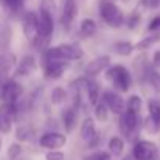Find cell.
Listing matches in <instances>:
<instances>
[{
	"instance_id": "obj_1",
	"label": "cell",
	"mask_w": 160,
	"mask_h": 160,
	"mask_svg": "<svg viewBox=\"0 0 160 160\" xmlns=\"http://www.w3.org/2000/svg\"><path fill=\"white\" fill-rule=\"evenodd\" d=\"M100 16L101 19L106 22L109 27L112 28H118L121 27L124 17H123V12L121 9L112 2V0H100Z\"/></svg>"
},
{
	"instance_id": "obj_2",
	"label": "cell",
	"mask_w": 160,
	"mask_h": 160,
	"mask_svg": "<svg viewBox=\"0 0 160 160\" xmlns=\"http://www.w3.org/2000/svg\"><path fill=\"white\" fill-rule=\"evenodd\" d=\"M107 79H110V82L113 84V87L117 90H121V92H128L129 87H131V82H132L131 73L123 65L109 67L107 68Z\"/></svg>"
},
{
	"instance_id": "obj_3",
	"label": "cell",
	"mask_w": 160,
	"mask_h": 160,
	"mask_svg": "<svg viewBox=\"0 0 160 160\" xmlns=\"http://www.w3.org/2000/svg\"><path fill=\"white\" fill-rule=\"evenodd\" d=\"M22 86L16 79H8L0 87V103L2 104H16L22 97Z\"/></svg>"
},
{
	"instance_id": "obj_4",
	"label": "cell",
	"mask_w": 160,
	"mask_h": 160,
	"mask_svg": "<svg viewBox=\"0 0 160 160\" xmlns=\"http://www.w3.org/2000/svg\"><path fill=\"white\" fill-rule=\"evenodd\" d=\"M39 39L38 42L34 44L36 47H41V45H45L53 33L54 28V22H53V14L52 12H47V11H42L39 9Z\"/></svg>"
},
{
	"instance_id": "obj_5",
	"label": "cell",
	"mask_w": 160,
	"mask_h": 160,
	"mask_svg": "<svg viewBox=\"0 0 160 160\" xmlns=\"http://www.w3.org/2000/svg\"><path fill=\"white\" fill-rule=\"evenodd\" d=\"M22 27H23L25 38L31 42V45H34L38 42V39H39V16H38V12L28 11L23 16Z\"/></svg>"
},
{
	"instance_id": "obj_6",
	"label": "cell",
	"mask_w": 160,
	"mask_h": 160,
	"mask_svg": "<svg viewBox=\"0 0 160 160\" xmlns=\"http://www.w3.org/2000/svg\"><path fill=\"white\" fill-rule=\"evenodd\" d=\"M17 118V103L16 104H0V132L9 134L12 121Z\"/></svg>"
},
{
	"instance_id": "obj_7",
	"label": "cell",
	"mask_w": 160,
	"mask_h": 160,
	"mask_svg": "<svg viewBox=\"0 0 160 160\" xmlns=\"http://www.w3.org/2000/svg\"><path fill=\"white\" fill-rule=\"evenodd\" d=\"M157 154L159 149L152 142H138L132 149V157L135 160H152Z\"/></svg>"
},
{
	"instance_id": "obj_8",
	"label": "cell",
	"mask_w": 160,
	"mask_h": 160,
	"mask_svg": "<svg viewBox=\"0 0 160 160\" xmlns=\"http://www.w3.org/2000/svg\"><path fill=\"white\" fill-rule=\"evenodd\" d=\"M65 143H67L65 135H62L59 132H47L39 138V145L50 151H59Z\"/></svg>"
},
{
	"instance_id": "obj_9",
	"label": "cell",
	"mask_w": 160,
	"mask_h": 160,
	"mask_svg": "<svg viewBox=\"0 0 160 160\" xmlns=\"http://www.w3.org/2000/svg\"><path fill=\"white\" fill-rule=\"evenodd\" d=\"M78 6L75 0H62V11H61V23L65 30H68L76 19Z\"/></svg>"
},
{
	"instance_id": "obj_10",
	"label": "cell",
	"mask_w": 160,
	"mask_h": 160,
	"mask_svg": "<svg viewBox=\"0 0 160 160\" xmlns=\"http://www.w3.org/2000/svg\"><path fill=\"white\" fill-rule=\"evenodd\" d=\"M123 117H121V120H120V129L123 131V134L126 135V137H132V132L137 129V126H138V113H135V112H132V110H124L123 113H121Z\"/></svg>"
},
{
	"instance_id": "obj_11",
	"label": "cell",
	"mask_w": 160,
	"mask_h": 160,
	"mask_svg": "<svg viewBox=\"0 0 160 160\" xmlns=\"http://www.w3.org/2000/svg\"><path fill=\"white\" fill-rule=\"evenodd\" d=\"M67 70V62L64 61H44V76L47 79H58Z\"/></svg>"
},
{
	"instance_id": "obj_12",
	"label": "cell",
	"mask_w": 160,
	"mask_h": 160,
	"mask_svg": "<svg viewBox=\"0 0 160 160\" xmlns=\"http://www.w3.org/2000/svg\"><path fill=\"white\" fill-rule=\"evenodd\" d=\"M109 65H110V58L109 56H98L86 65V75H87V78H95L103 70L109 68Z\"/></svg>"
},
{
	"instance_id": "obj_13",
	"label": "cell",
	"mask_w": 160,
	"mask_h": 160,
	"mask_svg": "<svg viewBox=\"0 0 160 160\" xmlns=\"http://www.w3.org/2000/svg\"><path fill=\"white\" fill-rule=\"evenodd\" d=\"M103 103L106 104L107 109H110L113 113H123L124 110V101L121 100V97L115 92L106 90L103 93Z\"/></svg>"
},
{
	"instance_id": "obj_14",
	"label": "cell",
	"mask_w": 160,
	"mask_h": 160,
	"mask_svg": "<svg viewBox=\"0 0 160 160\" xmlns=\"http://www.w3.org/2000/svg\"><path fill=\"white\" fill-rule=\"evenodd\" d=\"M81 137L84 142L89 143V146H93L95 143H98V134L95 129V123L92 118H86L81 124Z\"/></svg>"
},
{
	"instance_id": "obj_15",
	"label": "cell",
	"mask_w": 160,
	"mask_h": 160,
	"mask_svg": "<svg viewBox=\"0 0 160 160\" xmlns=\"http://www.w3.org/2000/svg\"><path fill=\"white\" fill-rule=\"evenodd\" d=\"M56 48L65 61H76V59L82 58V54H84L82 48L76 44H61Z\"/></svg>"
},
{
	"instance_id": "obj_16",
	"label": "cell",
	"mask_w": 160,
	"mask_h": 160,
	"mask_svg": "<svg viewBox=\"0 0 160 160\" xmlns=\"http://www.w3.org/2000/svg\"><path fill=\"white\" fill-rule=\"evenodd\" d=\"M34 67H36V59H34V56H31V54L25 56V58L20 61V64L17 65V68H16V72H14V78H25V76H28V75L34 70Z\"/></svg>"
},
{
	"instance_id": "obj_17",
	"label": "cell",
	"mask_w": 160,
	"mask_h": 160,
	"mask_svg": "<svg viewBox=\"0 0 160 160\" xmlns=\"http://www.w3.org/2000/svg\"><path fill=\"white\" fill-rule=\"evenodd\" d=\"M16 65V56L12 53H2L0 54V75L5 78L12 67Z\"/></svg>"
},
{
	"instance_id": "obj_18",
	"label": "cell",
	"mask_w": 160,
	"mask_h": 160,
	"mask_svg": "<svg viewBox=\"0 0 160 160\" xmlns=\"http://www.w3.org/2000/svg\"><path fill=\"white\" fill-rule=\"evenodd\" d=\"M62 121H64V126H65V131L67 132L73 131V128L76 124V110L73 107L65 109L64 113H62Z\"/></svg>"
},
{
	"instance_id": "obj_19",
	"label": "cell",
	"mask_w": 160,
	"mask_h": 160,
	"mask_svg": "<svg viewBox=\"0 0 160 160\" xmlns=\"http://www.w3.org/2000/svg\"><path fill=\"white\" fill-rule=\"evenodd\" d=\"M97 33V23L92 19H84L79 25V34L82 38H92Z\"/></svg>"
},
{
	"instance_id": "obj_20",
	"label": "cell",
	"mask_w": 160,
	"mask_h": 160,
	"mask_svg": "<svg viewBox=\"0 0 160 160\" xmlns=\"http://www.w3.org/2000/svg\"><path fill=\"white\" fill-rule=\"evenodd\" d=\"M0 3L12 16H17L23 8V0H0Z\"/></svg>"
},
{
	"instance_id": "obj_21",
	"label": "cell",
	"mask_w": 160,
	"mask_h": 160,
	"mask_svg": "<svg viewBox=\"0 0 160 160\" xmlns=\"http://www.w3.org/2000/svg\"><path fill=\"white\" fill-rule=\"evenodd\" d=\"M123 149H124V142L121 137H112L109 140V151L113 156H121Z\"/></svg>"
},
{
	"instance_id": "obj_22",
	"label": "cell",
	"mask_w": 160,
	"mask_h": 160,
	"mask_svg": "<svg viewBox=\"0 0 160 160\" xmlns=\"http://www.w3.org/2000/svg\"><path fill=\"white\" fill-rule=\"evenodd\" d=\"M98 84L92 79H87V86H86V90H87V95H89V101L90 104H97L98 103Z\"/></svg>"
},
{
	"instance_id": "obj_23",
	"label": "cell",
	"mask_w": 160,
	"mask_h": 160,
	"mask_svg": "<svg viewBox=\"0 0 160 160\" xmlns=\"http://www.w3.org/2000/svg\"><path fill=\"white\" fill-rule=\"evenodd\" d=\"M113 50H115V53L128 56V54L132 53L134 45H132L131 42H128V41H118L117 44H113Z\"/></svg>"
},
{
	"instance_id": "obj_24",
	"label": "cell",
	"mask_w": 160,
	"mask_h": 160,
	"mask_svg": "<svg viewBox=\"0 0 160 160\" xmlns=\"http://www.w3.org/2000/svg\"><path fill=\"white\" fill-rule=\"evenodd\" d=\"M148 109H149V120L154 121V123L160 128V104L157 101L152 100V101H149Z\"/></svg>"
},
{
	"instance_id": "obj_25",
	"label": "cell",
	"mask_w": 160,
	"mask_h": 160,
	"mask_svg": "<svg viewBox=\"0 0 160 160\" xmlns=\"http://www.w3.org/2000/svg\"><path fill=\"white\" fill-rule=\"evenodd\" d=\"M159 38H160V34H152V36H148V38H145L143 41H140V42H138L134 48H135V50H140V52H142V50H146V48H149L152 44H156V42L159 41Z\"/></svg>"
},
{
	"instance_id": "obj_26",
	"label": "cell",
	"mask_w": 160,
	"mask_h": 160,
	"mask_svg": "<svg viewBox=\"0 0 160 160\" xmlns=\"http://www.w3.org/2000/svg\"><path fill=\"white\" fill-rule=\"evenodd\" d=\"M126 110H132L135 113L140 115V110H142V100L137 97V95H132L129 97L128 103H126Z\"/></svg>"
},
{
	"instance_id": "obj_27",
	"label": "cell",
	"mask_w": 160,
	"mask_h": 160,
	"mask_svg": "<svg viewBox=\"0 0 160 160\" xmlns=\"http://www.w3.org/2000/svg\"><path fill=\"white\" fill-rule=\"evenodd\" d=\"M67 98V93L62 87H54L52 92V103L53 104H62Z\"/></svg>"
},
{
	"instance_id": "obj_28",
	"label": "cell",
	"mask_w": 160,
	"mask_h": 160,
	"mask_svg": "<svg viewBox=\"0 0 160 160\" xmlns=\"http://www.w3.org/2000/svg\"><path fill=\"white\" fill-rule=\"evenodd\" d=\"M107 115H109V110H107L106 104H104L103 101L98 103V104H95V118H97L98 121L104 123L107 120Z\"/></svg>"
},
{
	"instance_id": "obj_29",
	"label": "cell",
	"mask_w": 160,
	"mask_h": 160,
	"mask_svg": "<svg viewBox=\"0 0 160 160\" xmlns=\"http://www.w3.org/2000/svg\"><path fill=\"white\" fill-rule=\"evenodd\" d=\"M9 39H11V30L8 25H2L0 27V47L2 48H6L8 44H9Z\"/></svg>"
},
{
	"instance_id": "obj_30",
	"label": "cell",
	"mask_w": 160,
	"mask_h": 160,
	"mask_svg": "<svg viewBox=\"0 0 160 160\" xmlns=\"http://www.w3.org/2000/svg\"><path fill=\"white\" fill-rule=\"evenodd\" d=\"M148 82L152 86V89L156 90V92H160V73L157 70H152L151 68V72H149V75H148Z\"/></svg>"
},
{
	"instance_id": "obj_31",
	"label": "cell",
	"mask_w": 160,
	"mask_h": 160,
	"mask_svg": "<svg viewBox=\"0 0 160 160\" xmlns=\"http://www.w3.org/2000/svg\"><path fill=\"white\" fill-rule=\"evenodd\" d=\"M8 159L9 160H16L19 159L20 156H22V146L19 145V143H12V145H9V148H8Z\"/></svg>"
},
{
	"instance_id": "obj_32",
	"label": "cell",
	"mask_w": 160,
	"mask_h": 160,
	"mask_svg": "<svg viewBox=\"0 0 160 160\" xmlns=\"http://www.w3.org/2000/svg\"><path fill=\"white\" fill-rule=\"evenodd\" d=\"M82 160H110V154L106 151H97V152H92L82 157Z\"/></svg>"
},
{
	"instance_id": "obj_33",
	"label": "cell",
	"mask_w": 160,
	"mask_h": 160,
	"mask_svg": "<svg viewBox=\"0 0 160 160\" xmlns=\"http://www.w3.org/2000/svg\"><path fill=\"white\" fill-rule=\"evenodd\" d=\"M16 135H17V138H19V140L27 142V140H30V138H31V131H30L28 128H19Z\"/></svg>"
},
{
	"instance_id": "obj_34",
	"label": "cell",
	"mask_w": 160,
	"mask_h": 160,
	"mask_svg": "<svg viewBox=\"0 0 160 160\" xmlns=\"http://www.w3.org/2000/svg\"><path fill=\"white\" fill-rule=\"evenodd\" d=\"M65 156L62 151H48L45 154V160H64Z\"/></svg>"
},
{
	"instance_id": "obj_35",
	"label": "cell",
	"mask_w": 160,
	"mask_h": 160,
	"mask_svg": "<svg viewBox=\"0 0 160 160\" xmlns=\"http://www.w3.org/2000/svg\"><path fill=\"white\" fill-rule=\"evenodd\" d=\"M41 9L53 14V11H54V0H41Z\"/></svg>"
},
{
	"instance_id": "obj_36",
	"label": "cell",
	"mask_w": 160,
	"mask_h": 160,
	"mask_svg": "<svg viewBox=\"0 0 160 160\" xmlns=\"http://www.w3.org/2000/svg\"><path fill=\"white\" fill-rule=\"evenodd\" d=\"M138 20H140V14H138V12H132V14H131V17H129L128 27H129V28H134V27H137Z\"/></svg>"
},
{
	"instance_id": "obj_37",
	"label": "cell",
	"mask_w": 160,
	"mask_h": 160,
	"mask_svg": "<svg viewBox=\"0 0 160 160\" xmlns=\"http://www.w3.org/2000/svg\"><path fill=\"white\" fill-rule=\"evenodd\" d=\"M151 31H156V30H160V16L159 17H154L151 22H149V27H148Z\"/></svg>"
},
{
	"instance_id": "obj_38",
	"label": "cell",
	"mask_w": 160,
	"mask_h": 160,
	"mask_svg": "<svg viewBox=\"0 0 160 160\" xmlns=\"http://www.w3.org/2000/svg\"><path fill=\"white\" fill-rule=\"evenodd\" d=\"M146 5L151 8H159L160 6V0H146Z\"/></svg>"
},
{
	"instance_id": "obj_39",
	"label": "cell",
	"mask_w": 160,
	"mask_h": 160,
	"mask_svg": "<svg viewBox=\"0 0 160 160\" xmlns=\"http://www.w3.org/2000/svg\"><path fill=\"white\" fill-rule=\"evenodd\" d=\"M154 67H160V52L154 54Z\"/></svg>"
},
{
	"instance_id": "obj_40",
	"label": "cell",
	"mask_w": 160,
	"mask_h": 160,
	"mask_svg": "<svg viewBox=\"0 0 160 160\" xmlns=\"http://www.w3.org/2000/svg\"><path fill=\"white\" fill-rule=\"evenodd\" d=\"M123 160H135V159H134V157H132V154H131V156H126Z\"/></svg>"
},
{
	"instance_id": "obj_41",
	"label": "cell",
	"mask_w": 160,
	"mask_h": 160,
	"mask_svg": "<svg viewBox=\"0 0 160 160\" xmlns=\"http://www.w3.org/2000/svg\"><path fill=\"white\" fill-rule=\"evenodd\" d=\"M3 82H5V81H3V76H2V75H0V87H2V86H3Z\"/></svg>"
},
{
	"instance_id": "obj_42",
	"label": "cell",
	"mask_w": 160,
	"mask_h": 160,
	"mask_svg": "<svg viewBox=\"0 0 160 160\" xmlns=\"http://www.w3.org/2000/svg\"><path fill=\"white\" fill-rule=\"evenodd\" d=\"M0 146H2V140H0Z\"/></svg>"
}]
</instances>
